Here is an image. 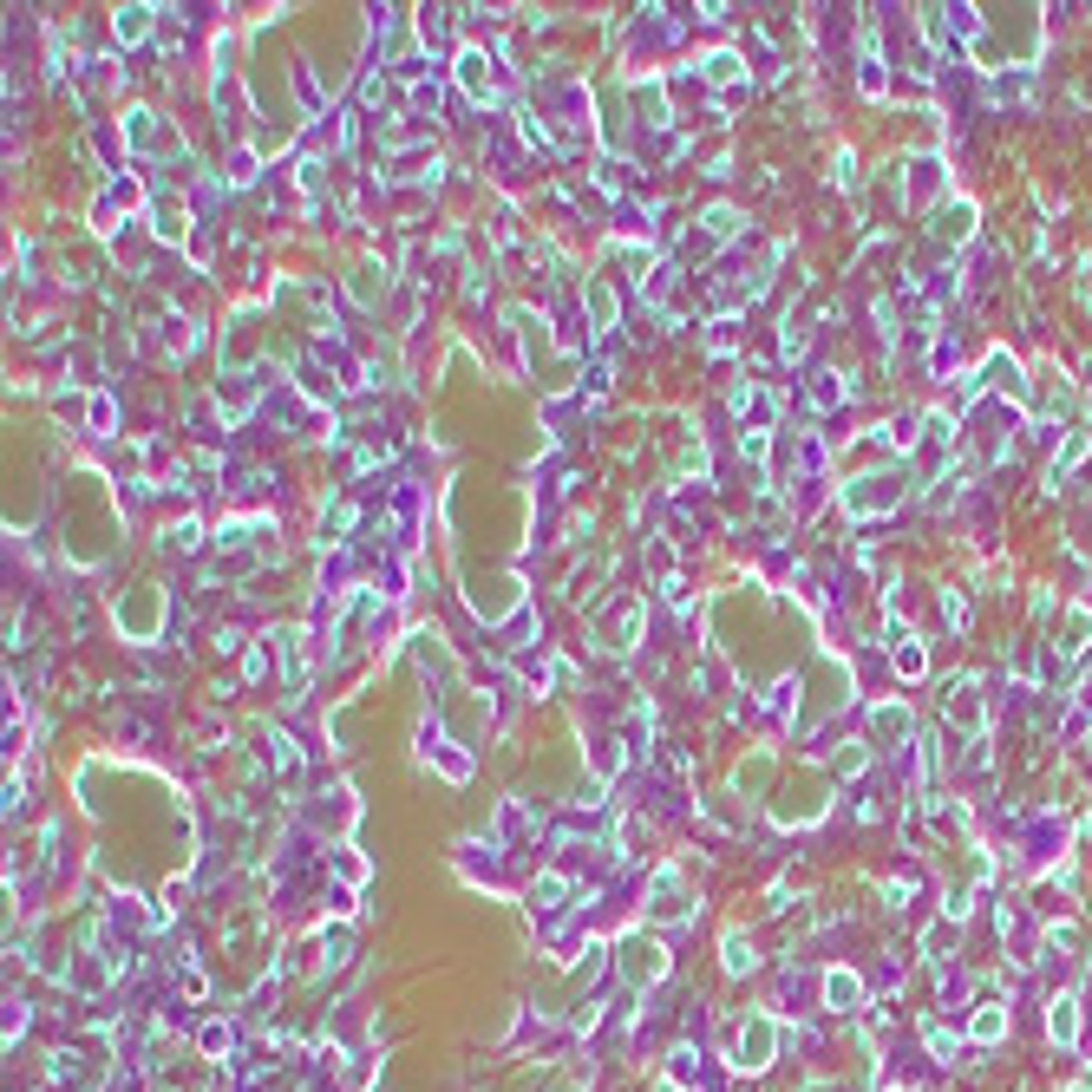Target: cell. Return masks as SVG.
I'll return each mask as SVG.
<instances>
[{
    "instance_id": "cell-3",
    "label": "cell",
    "mask_w": 1092,
    "mask_h": 1092,
    "mask_svg": "<svg viewBox=\"0 0 1092 1092\" xmlns=\"http://www.w3.org/2000/svg\"><path fill=\"white\" fill-rule=\"evenodd\" d=\"M622 968H628V982H661V975H668V949H661L655 936H628L622 942Z\"/></svg>"
},
{
    "instance_id": "cell-10",
    "label": "cell",
    "mask_w": 1092,
    "mask_h": 1092,
    "mask_svg": "<svg viewBox=\"0 0 1092 1092\" xmlns=\"http://www.w3.org/2000/svg\"><path fill=\"white\" fill-rule=\"evenodd\" d=\"M739 73V53H713V60H706V78H733Z\"/></svg>"
},
{
    "instance_id": "cell-4",
    "label": "cell",
    "mask_w": 1092,
    "mask_h": 1092,
    "mask_svg": "<svg viewBox=\"0 0 1092 1092\" xmlns=\"http://www.w3.org/2000/svg\"><path fill=\"white\" fill-rule=\"evenodd\" d=\"M765 785H772V752H752V759H739V772H733V792L759 798Z\"/></svg>"
},
{
    "instance_id": "cell-7",
    "label": "cell",
    "mask_w": 1092,
    "mask_h": 1092,
    "mask_svg": "<svg viewBox=\"0 0 1092 1092\" xmlns=\"http://www.w3.org/2000/svg\"><path fill=\"white\" fill-rule=\"evenodd\" d=\"M111 33H118V40H144V33H151V7H125V14L111 20Z\"/></svg>"
},
{
    "instance_id": "cell-5",
    "label": "cell",
    "mask_w": 1092,
    "mask_h": 1092,
    "mask_svg": "<svg viewBox=\"0 0 1092 1092\" xmlns=\"http://www.w3.org/2000/svg\"><path fill=\"white\" fill-rule=\"evenodd\" d=\"M458 85H465L471 98H484V85H491V60H484L478 47H471V53H458Z\"/></svg>"
},
{
    "instance_id": "cell-8",
    "label": "cell",
    "mask_w": 1092,
    "mask_h": 1092,
    "mask_svg": "<svg viewBox=\"0 0 1092 1092\" xmlns=\"http://www.w3.org/2000/svg\"><path fill=\"white\" fill-rule=\"evenodd\" d=\"M726 968H733V975H746V968H752V942L739 936V929L726 936Z\"/></svg>"
},
{
    "instance_id": "cell-2",
    "label": "cell",
    "mask_w": 1092,
    "mask_h": 1092,
    "mask_svg": "<svg viewBox=\"0 0 1092 1092\" xmlns=\"http://www.w3.org/2000/svg\"><path fill=\"white\" fill-rule=\"evenodd\" d=\"M772 818H779V825H818V818H825V779H818V772L792 779L772 798Z\"/></svg>"
},
{
    "instance_id": "cell-1",
    "label": "cell",
    "mask_w": 1092,
    "mask_h": 1092,
    "mask_svg": "<svg viewBox=\"0 0 1092 1092\" xmlns=\"http://www.w3.org/2000/svg\"><path fill=\"white\" fill-rule=\"evenodd\" d=\"M118 628H125V641H157V628H164V615H171V602H164V589L157 582H138V589L118 595Z\"/></svg>"
},
{
    "instance_id": "cell-6",
    "label": "cell",
    "mask_w": 1092,
    "mask_h": 1092,
    "mask_svg": "<svg viewBox=\"0 0 1092 1092\" xmlns=\"http://www.w3.org/2000/svg\"><path fill=\"white\" fill-rule=\"evenodd\" d=\"M765 1053H772V1027L752 1020V1027L739 1033V1066H765Z\"/></svg>"
},
{
    "instance_id": "cell-9",
    "label": "cell",
    "mask_w": 1092,
    "mask_h": 1092,
    "mask_svg": "<svg viewBox=\"0 0 1092 1092\" xmlns=\"http://www.w3.org/2000/svg\"><path fill=\"white\" fill-rule=\"evenodd\" d=\"M589 308H595V328H609L615 321V295L602 288V281H589Z\"/></svg>"
}]
</instances>
